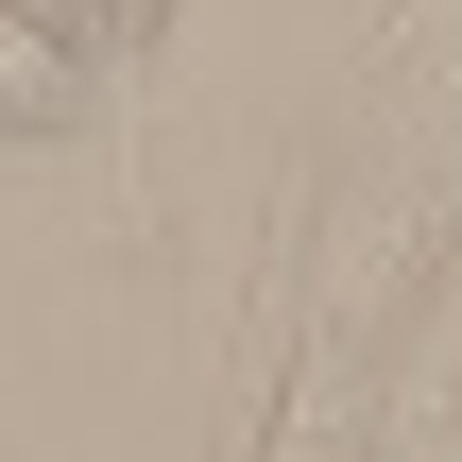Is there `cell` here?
I'll use <instances>...</instances> for the list:
<instances>
[{
    "label": "cell",
    "instance_id": "obj_1",
    "mask_svg": "<svg viewBox=\"0 0 462 462\" xmlns=\"http://www.w3.org/2000/svg\"><path fill=\"white\" fill-rule=\"evenodd\" d=\"M86 103V51L51 34V0H0V137H69Z\"/></svg>",
    "mask_w": 462,
    "mask_h": 462
},
{
    "label": "cell",
    "instance_id": "obj_2",
    "mask_svg": "<svg viewBox=\"0 0 462 462\" xmlns=\"http://www.w3.org/2000/svg\"><path fill=\"white\" fill-rule=\"evenodd\" d=\"M51 34H69L86 69H120V51H154V34H171V0H51Z\"/></svg>",
    "mask_w": 462,
    "mask_h": 462
}]
</instances>
